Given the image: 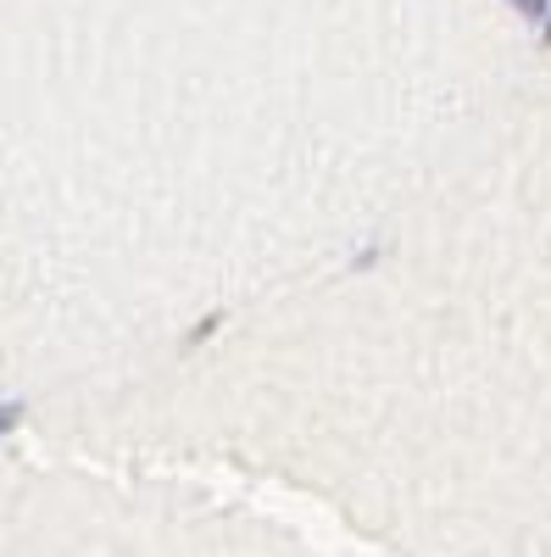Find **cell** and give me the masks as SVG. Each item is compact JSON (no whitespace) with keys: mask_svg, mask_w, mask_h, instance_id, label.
<instances>
[{"mask_svg":"<svg viewBox=\"0 0 551 557\" xmlns=\"http://www.w3.org/2000/svg\"><path fill=\"white\" fill-rule=\"evenodd\" d=\"M17 412H23V407H0V435H7V430L17 424Z\"/></svg>","mask_w":551,"mask_h":557,"instance_id":"obj_1","label":"cell"}]
</instances>
